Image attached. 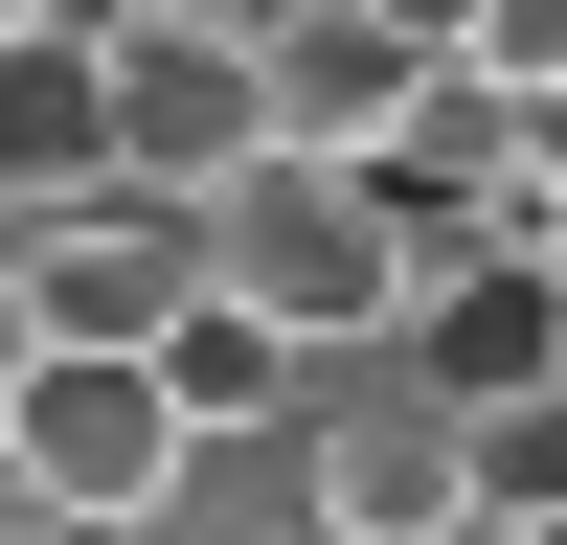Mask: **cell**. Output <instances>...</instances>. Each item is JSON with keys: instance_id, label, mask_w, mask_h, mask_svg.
Segmentation results:
<instances>
[{"instance_id": "obj_6", "label": "cell", "mask_w": 567, "mask_h": 545, "mask_svg": "<svg viewBox=\"0 0 567 545\" xmlns=\"http://www.w3.org/2000/svg\"><path fill=\"white\" fill-rule=\"evenodd\" d=\"M69 182H114V45H91V0L69 23H0V227L69 205Z\"/></svg>"}, {"instance_id": "obj_4", "label": "cell", "mask_w": 567, "mask_h": 545, "mask_svg": "<svg viewBox=\"0 0 567 545\" xmlns=\"http://www.w3.org/2000/svg\"><path fill=\"white\" fill-rule=\"evenodd\" d=\"M296 454L318 523H454V387L363 318V341H296Z\"/></svg>"}, {"instance_id": "obj_2", "label": "cell", "mask_w": 567, "mask_h": 545, "mask_svg": "<svg viewBox=\"0 0 567 545\" xmlns=\"http://www.w3.org/2000/svg\"><path fill=\"white\" fill-rule=\"evenodd\" d=\"M0 477H23L45 523H136V500L182 477L159 341H23V363H0Z\"/></svg>"}, {"instance_id": "obj_7", "label": "cell", "mask_w": 567, "mask_h": 545, "mask_svg": "<svg viewBox=\"0 0 567 545\" xmlns=\"http://www.w3.org/2000/svg\"><path fill=\"white\" fill-rule=\"evenodd\" d=\"M91 545H318V454H296V409L182 432V477L136 500V523H91Z\"/></svg>"}, {"instance_id": "obj_14", "label": "cell", "mask_w": 567, "mask_h": 545, "mask_svg": "<svg viewBox=\"0 0 567 545\" xmlns=\"http://www.w3.org/2000/svg\"><path fill=\"white\" fill-rule=\"evenodd\" d=\"M45 545H91V523H45Z\"/></svg>"}, {"instance_id": "obj_8", "label": "cell", "mask_w": 567, "mask_h": 545, "mask_svg": "<svg viewBox=\"0 0 567 545\" xmlns=\"http://www.w3.org/2000/svg\"><path fill=\"white\" fill-rule=\"evenodd\" d=\"M454 523H567V363L454 409Z\"/></svg>"}, {"instance_id": "obj_12", "label": "cell", "mask_w": 567, "mask_h": 545, "mask_svg": "<svg viewBox=\"0 0 567 545\" xmlns=\"http://www.w3.org/2000/svg\"><path fill=\"white\" fill-rule=\"evenodd\" d=\"M454 545H567V523H454Z\"/></svg>"}, {"instance_id": "obj_5", "label": "cell", "mask_w": 567, "mask_h": 545, "mask_svg": "<svg viewBox=\"0 0 567 545\" xmlns=\"http://www.w3.org/2000/svg\"><path fill=\"white\" fill-rule=\"evenodd\" d=\"M250 69H272V136L386 160V114L432 91V23H409V0H250Z\"/></svg>"}, {"instance_id": "obj_13", "label": "cell", "mask_w": 567, "mask_h": 545, "mask_svg": "<svg viewBox=\"0 0 567 545\" xmlns=\"http://www.w3.org/2000/svg\"><path fill=\"white\" fill-rule=\"evenodd\" d=\"M0 23H69V0H0Z\"/></svg>"}, {"instance_id": "obj_3", "label": "cell", "mask_w": 567, "mask_h": 545, "mask_svg": "<svg viewBox=\"0 0 567 545\" xmlns=\"http://www.w3.org/2000/svg\"><path fill=\"white\" fill-rule=\"evenodd\" d=\"M0 250H23V341H159V318L205 296V205H182V182H69V205H23Z\"/></svg>"}, {"instance_id": "obj_11", "label": "cell", "mask_w": 567, "mask_h": 545, "mask_svg": "<svg viewBox=\"0 0 567 545\" xmlns=\"http://www.w3.org/2000/svg\"><path fill=\"white\" fill-rule=\"evenodd\" d=\"M0 363H23V250H0Z\"/></svg>"}, {"instance_id": "obj_9", "label": "cell", "mask_w": 567, "mask_h": 545, "mask_svg": "<svg viewBox=\"0 0 567 545\" xmlns=\"http://www.w3.org/2000/svg\"><path fill=\"white\" fill-rule=\"evenodd\" d=\"M159 387H182V432H250V409H296V341H272L250 296H182L159 318Z\"/></svg>"}, {"instance_id": "obj_1", "label": "cell", "mask_w": 567, "mask_h": 545, "mask_svg": "<svg viewBox=\"0 0 567 545\" xmlns=\"http://www.w3.org/2000/svg\"><path fill=\"white\" fill-rule=\"evenodd\" d=\"M409 272H432V227H409L386 160H318V136H272V160L205 182V296H250L272 341H363V318H409Z\"/></svg>"}, {"instance_id": "obj_10", "label": "cell", "mask_w": 567, "mask_h": 545, "mask_svg": "<svg viewBox=\"0 0 567 545\" xmlns=\"http://www.w3.org/2000/svg\"><path fill=\"white\" fill-rule=\"evenodd\" d=\"M318 545H454V523H318Z\"/></svg>"}]
</instances>
